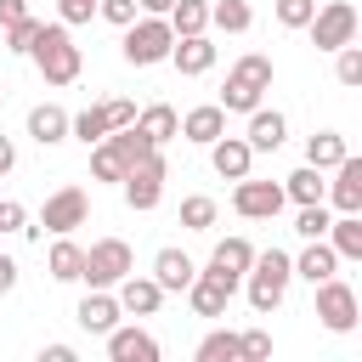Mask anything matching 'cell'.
Wrapping results in <instances>:
<instances>
[{
  "label": "cell",
  "mask_w": 362,
  "mask_h": 362,
  "mask_svg": "<svg viewBox=\"0 0 362 362\" xmlns=\"http://www.w3.org/2000/svg\"><path fill=\"white\" fill-rule=\"evenodd\" d=\"M266 90H272V57L243 51V57L232 62L226 85H221V107H226V113H249V107H260Z\"/></svg>",
  "instance_id": "cell-3"
},
{
  "label": "cell",
  "mask_w": 362,
  "mask_h": 362,
  "mask_svg": "<svg viewBox=\"0 0 362 362\" xmlns=\"http://www.w3.org/2000/svg\"><path fill=\"white\" fill-rule=\"evenodd\" d=\"M181 136H187L192 147H209L215 136H226V107H221V102H204V107L181 113Z\"/></svg>",
  "instance_id": "cell-21"
},
{
  "label": "cell",
  "mask_w": 362,
  "mask_h": 362,
  "mask_svg": "<svg viewBox=\"0 0 362 362\" xmlns=\"http://www.w3.org/2000/svg\"><path fill=\"white\" fill-rule=\"evenodd\" d=\"M96 17L113 23V28H124V23H136V0H96Z\"/></svg>",
  "instance_id": "cell-38"
},
{
  "label": "cell",
  "mask_w": 362,
  "mask_h": 362,
  "mask_svg": "<svg viewBox=\"0 0 362 362\" xmlns=\"http://www.w3.org/2000/svg\"><path fill=\"white\" fill-rule=\"evenodd\" d=\"M192 356H198V362H238V334H232V328H215V334L198 339Z\"/></svg>",
  "instance_id": "cell-33"
},
{
  "label": "cell",
  "mask_w": 362,
  "mask_h": 362,
  "mask_svg": "<svg viewBox=\"0 0 362 362\" xmlns=\"http://www.w3.org/2000/svg\"><path fill=\"white\" fill-rule=\"evenodd\" d=\"M85 215H90V198H85V187H57V192L45 198V209H40V215L23 226V238H34V243H40L45 232H51V238H62V232L85 226Z\"/></svg>",
  "instance_id": "cell-5"
},
{
  "label": "cell",
  "mask_w": 362,
  "mask_h": 362,
  "mask_svg": "<svg viewBox=\"0 0 362 362\" xmlns=\"http://www.w3.org/2000/svg\"><path fill=\"white\" fill-rule=\"evenodd\" d=\"M322 204L334 209V215H345V209H362V158H339L334 164V181H328V192H322Z\"/></svg>",
  "instance_id": "cell-14"
},
{
  "label": "cell",
  "mask_w": 362,
  "mask_h": 362,
  "mask_svg": "<svg viewBox=\"0 0 362 362\" xmlns=\"http://www.w3.org/2000/svg\"><path fill=\"white\" fill-rule=\"evenodd\" d=\"M124 272H136L130 243H124V238H96V243L85 249V272H79V283H90V288H113Z\"/></svg>",
  "instance_id": "cell-7"
},
{
  "label": "cell",
  "mask_w": 362,
  "mask_h": 362,
  "mask_svg": "<svg viewBox=\"0 0 362 362\" xmlns=\"http://www.w3.org/2000/svg\"><path fill=\"white\" fill-rule=\"evenodd\" d=\"M322 192H328V181H322L317 164H300L294 175H283V198L288 204H322Z\"/></svg>",
  "instance_id": "cell-28"
},
{
  "label": "cell",
  "mask_w": 362,
  "mask_h": 362,
  "mask_svg": "<svg viewBox=\"0 0 362 362\" xmlns=\"http://www.w3.org/2000/svg\"><path fill=\"white\" fill-rule=\"evenodd\" d=\"M45 272H51L57 283H79V272H85V249L62 232V238L51 243V255H45Z\"/></svg>",
  "instance_id": "cell-27"
},
{
  "label": "cell",
  "mask_w": 362,
  "mask_h": 362,
  "mask_svg": "<svg viewBox=\"0 0 362 362\" xmlns=\"http://www.w3.org/2000/svg\"><path fill=\"white\" fill-rule=\"evenodd\" d=\"M288 260H294V277H305V283H322V277L339 272V255H334L328 238H305V249L288 255Z\"/></svg>",
  "instance_id": "cell-19"
},
{
  "label": "cell",
  "mask_w": 362,
  "mask_h": 362,
  "mask_svg": "<svg viewBox=\"0 0 362 362\" xmlns=\"http://www.w3.org/2000/svg\"><path fill=\"white\" fill-rule=\"evenodd\" d=\"M113 288H119V305H124L130 317H153V311L164 305V288H158L153 277H136V272H124Z\"/></svg>",
  "instance_id": "cell-20"
},
{
  "label": "cell",
  "mask_w": 362,
  "mask_h": 362,
  "mask_svg": "<svg viewBox=\"0 0 362 362\" xmlns=\"http://www.w3.org/2000/svg\"><path fill=\"white\" fill-rule=\"evenodd\" d=\"M40 28H45V23H40L34 11H28V17H17L11 28H0V34H6V51H11V57H28V45L40 40Z\"/></svg>",
  "instance_id": "cell-34"
},
{
  "label": "cell",
  "mask_w": 362,
  "mask_h": 362,
  "mask_svg": "<svg viewBox=\"0 0 362 362\" xmlns=\"http://www.w3.org/2000/svg\"><path fill=\"white\" fill-rule=\"evenodd\" d=\"M288 283H294V260H288L283 249H255V260H249V272H243V294H249V305H255L260 317L283 305Z\"/></svg>",
  "instance_id": "cell-2"
},
{
  "label": "cell",
  "mask_w": 362,
  "mask_h": 362,
  "mask_svg": "<svg viewBox=\"0 0 362 362\" xmlns=\"http://www.w3.org/2000/svg\"><path fill=\"white\" fill-rule=\"evenodd\" d=\"M192 272H198V266H192L181 249H158V255H153V283H158L164 294H181V288L192 283Z\"/></svg>",
  "instance_id": "cell-23"
},
{
  "label": "cell",
  "mask_w": 362,
  "mask_h": 362,
  "mask_svg": "<svg viewBox=\"0 0 362 362\" xmlns=\"http://www.w3.org/2000/svg\"><path fill=\"white\" fill-rule=\"evenodd\" d=\"M136 124H141V136H147L153 147H164V141H175V136H181V113H175L170 102L141 107V113H136Z\"/></svg>",
  "instance_id": "cell-25"
},
{
  "label": "cell",
  "mask_w": 362,
  "mask_h": 362,
  "mask_svg": "<svg viewBox=\"0 0 362 362\" xmlns=\"http://www.w3.org/2000/svg\"><path fill=\"white\" fill-rule=\"evenodd\" d=\"M249 260H255V243H249V238H221V243H215V255H209V272H221V277H238V283H243Z\"/></svg>",
  "instance_id": "cell-26"
},
{
  "label": "cell",
  "mask_w": 362,
  "mask_h": 362,
  "mask_svg": "<svg viewBox=\"0 0 362 362\" xmlns=\"http://www.w3.org/2000/svg\"><path fill=\"white\" fill-rule=\"evenodd\" d=\"M322 238L334 243V255H339V260H362V209H345V215H334Z\"/></svg>",
  "instance_id": "cell-22"
},
{
  "label": "cell",
  "mask_w": 362,
  "mask_h": 362,
  "mask_svg": "<svg viewBox=\"0 0 362 362\" xmlns=\"http://www.w3.org/2000/svg\"><path fill=\"white\" fill-rule=\"evenodd\" d=\"M0 102H6V79H0Z\"/></svg>",
  "instance_id": "cell-47"
},
{
  "label": "cell",
  "mask_w": 362,
  "mask_h": 362,
  "mask_svg": "<svg viewBox=\"0 0 362 362\" xmlns=\"http://www.w3.org/2000/svg\"><path fill=\"white\" fill-rule=\"evenodd\" d=\"M164 181H170V164H164V153L153 147V153H141L130 170H124V181H119V192H124V204L130 209H158V198H164Z\"/></svg>",
  "instance_id": "cell-6"
},
{
  "label": "cell",
  "mask_w": 362,
  "mask_h": 362,
  "mask_svg": "<svg viewBox=\"0 0 362 362\" xmlns=\"http://www.w3.org/2000/svg\"><path fill=\"white\" fill-rule=\"evenodd\" d=\"M74 356H79L74 345H45V351H40V362H74Z\"/></svg>",
  "instance_id": "cell-45"
},
{
  "label": "cell",
  "mask_w": 362,
  "mask_h": 362,
  "mask_svg": "<svg viewBox=\"0 0 362 362\" xmlns=\"http://www.w3.org/2000/svg\"><path fill=\"white\" fill-rule=\"evenodd\" d=\"M17 272H23V266H17L11 255H0V294H11V288H17Z\"/></svg>",
  "instance_id": "cell-43"
},
{
  "label": "cell",
  "mask_w": 362,
  "mask_h": 362,
  "mask_svg": "<svg viewBox=\"0 0 362 362\" xmlns=\"http://www.w3.org/2000/svg\"><path fill=\"white\" fill-rule=\"evenodd\" d=\"M170 45H175V28L153 11H136V23H124V62L130 68H158L170 62Z\"/></svg>",
  "instance_id": "cell-4"
},
{
  "label": "cell",
  "mask_w": 362,
  "mask_h": 362,
  "mask_svg": "<svg viewBox=\"0 0 362 362\" xmlns=\"http://www.w3.org/2000/svg\"><path fill=\"white\" fill-rule=\"evenodd\" d=\"M102 339H107V356L113 362H158V339L147 328H136V322H113Z\"/></svg>",
  "instance_id": "cell-13"
},
{
  "label": "cell",
  "mask_w": 362,
  "mask_h": 362,
  "mask_svg": "<svg viewBox=\"0 0 362 362\" xmlns=\"http://www.w3.org/2000/svg\"><path fill=\"white\" fill-rule=\"evenodd\" d=\"M345 153H351V147H345V136H339V130H317V136H305V164H317L322 175H328Z\"/></svg>",
  "instance_id": "cell-29"
},
{
  "label": "cell",
  "mask_w": 362,
  "mask_h": 362,
  "mask_svg": "<svg viewBox=\"0 0 362 362\" xmlns=\"http://www.w3.org/2000/svg\"><path fill=\"white\" fill-rule=\"evenodd\" d=\"M170 62H175V74H209L215 68V45H209V34H175V45H170Z\"/></svg>",
  "instance_id": "cell-18"
},
{
  "label": "cell",
  "mask_w": 362,
  "mask_h": 362,
  "mask_svg": "<svg viewBox=\"0 0 362 362\" xmlns=\"http://www.w3.org/2000/svg\"><path fill=\"white\" fill-rule=\"evenodd\" d=\"M28 136H34L40 147H57V141H68V113H62L57 102H40V107H28Z\"/></svg>",
  "instance_id": "cell-24"
},
{
  "label": "cell",
  "mask_w": 362,
  "mask_h": 362,
  "mask_svg": "<svg viewBox=\"0 0 362 362\" xmlns=\"http://www.w3.org/2000/svg\"><path fill=\"white\" fill-rule=\"evenodd\" d=\"M305 34H311L317 51H339V45H351V40H356V6H351V0H328V6H317L311 23H305Z\"/></svg>",
  "instance_id": "cell-9"
},
{
  "label": "cell",
  "mask_w": 362,
  "mask_h": 362,
  "mask_svg": "<svg viewBox=\"0 0 362 362\" xmlns=\"http://www.w3.org/2000/svg\"><path fill=\"white\" fill-rule=\"evenodd\" d=\"M334 79H339L345 90H356V85H362V45H356V40L334 51Z\"/></svg>",
  "instance_id": "cell-35"
},
{
  "label": "cell",
  "mask_w": 362,
  "mask_h": 362,
  "mask_svg": "<svg viewBox=\"0 0 362 362\" xmlns=\"http://www.w3.org/2000/svg\"><path fill=\"white\" fill-rule=\"evenodd\" d=\"M238 356H255V362H260V356H272V334H266V328L238 334Z\"/></svg>",
  "instance_id": "cell-39"
},
{
  "label": "cell",
  "mask_w": 362,
  "mask_h": 362,
  "mask_svg": "<svg viewBox=\"0 0 362 362\" xmlns=\"http://www.w3.org/2000/svg\"><path fill=\"white\" fill-rule=\"evenodd\" d=\"M283 181H255V175H243L238 187H232V209L243 215V221H277L283 215Z\"/></svg>",
  "instance_id": "cell-11"
},
{
  "label": "cell",
  "mask_w": 362,
  "mask_h": 362,
  "mask_svg": "<svg viewBox=\"0 0 362 362\" xmlns=\"http://www.w3.org/2000/svg\"><path fill=\"white\" fill-rule=\"evenodd\" d=\"M243 141H249L255 153H277V147L288 141V119H283L277 107H249V130H243Z\"/></svg>",
  "instance_id": "cell-17"
},
{
  "label": "cell",
  "mask_w": 362,
  "mask_h": 362,
  "mask_svg": "<svg viewBox=\"0 0 362 362\" xmlns=\"http://www.w3.org/2000/svg\"><path fill=\"white\" fill-rule=\"evenodd\" d=\"M311 288H317V322H322L328 334H351V328L362 322V305H356V288H351V283L322 277V283H311Z\"/></svg>",
  "instance_id": "cell-8"
},
{
  "label": "cell",
  "mask_w": 362,
  "mask_h": 362,
  "mask_svg": "<svg viewBox=\"0 0 362 362\" xmlns=\"http://www.w3.org/2000/svg\"><path fill=\"white\" fill-rule=\"evenodd\" d=\"M170 6H175V0H136V11H153V17H164Z\"/></svg>",
  "instance_id": "cell-46"
},
{
  "label": "cell",
  "mask_w": 362,
  "mask_h": 362,
  "mask_svg": "<svg viewBox=\"0 0 362 362\" xmlns=\"http://www.w3.org/2000/svg\"><path fill=\"white\" fill-rule=\"evenodd\" d=\"M28 226V209L17 198H0V232H23Z\"/></svg>",
  "instance_id": "cell-41"
},
{
  "label": "cell",
  "mask_w": 362,
  "mask_h": 362,
  "mask_svg": "<svg viewBox=\"0 0 362 362\" xmlns=\"http://www.w3.org/2000/svg\"><path fill=\"white\" fill-rule=\"evenodd\" d=\"M311 11H317V0H277V23L283 28H305Z\"/></svg>",
  "instance_id": "cell-37"
},
{
  "label": "cell",
  "mask_w": 362,
  "mask_h": 362,
  "mask_svg": "<svg viewBox=\"0 0 362 362\" xmlns=\"http://www.w3.org/2000/svg\"><path fill=\"white\" fill-rule=\"evenodd\" d=\"M130 119H136V102L107 96V102H90L85 113H68V136H79V141L90 147V141H102L107 130H119V124H130Z\"/></svg>",
  "instance_id": "cell-10"
},
{
  "label": "cell",
  "mask_w": 362,
  "mask_h": 362,
  "mask_svg": "<svg viewBox=\"0 0 362 362\" xmlns=\"http://www.w3.org/2000/svg\"><path fill=\"white\" fill-rule=\"evenodd\" d=\"M215 215H221V204H215V198H204V192L181 198V226H187V232H209V226H215Z\"/></svg>",
  "instance_id": "cell-32"
},
{
  "label": "cell",
  "mask_w": 362,
  "mask_h": 362,
  "mask_svg": "<svg viewBox=\"0 0 362 362\" xmlns=\"http://www.w3.org/2000/svg\"><path fill=\"white\" fill-rule=\"evenodd\" d=\"M28 57H34V68H40V79H45V85H74V79L85 74V57H79V45H74L68 23H45V28H40V40L28 45Z\"/></svg>",
  "instance_id": "cell-1"
},
{
  "label": "cell",
  "mask_w": 362,
  "mask_h": 362,
  "mask_svg": "<svg viewBox=\"0 0 362 362\" xmlns=\"http://www.w3.org/2000/svg\"><path fill=\"white\" fill-rule=\"evenodd\" d=\"M74 317H79V328H85V334H107V328L124 317V305H119V294H113V288H90V294L74 305Z\"/></svg>",
  "instance_id": "cell-16"
},
{
  "label": "cell",
  "mask_w": 362,
  "mask_h": 362,
  "mask_svg": "<svg viewBox=\"0 0 362 362\" xmlns=\"http://www.w3.org/2000/svg\"><path fill=\"white\" fill-rule=\"evenodd\" d=\"M187 294V305H192V317H226V305H232V294H238V277H221V272H192V283L181 288Z\"/></svg>",
  "instance_id": "cell-12"
},
{
  "label": "cell",
  "mask_w": 362,
  "mask_h": 362,
  "mask_svg": "<svg viewBox=\"0 0 362 362\" xmlns=\"http://www.w3.org/2000/svg\"><path fill=\"white\" fill-rule=\"evenodd\" d=\"M57 17L74 28V23H90L96 17V0H57Z\"/></svg>",
  "instance_id": "cell-40"
},
{
  "label": "cell",
  "mask_w": 362,
  "mask_h": 362,
  "mask_svg": "<svg viewBox=\"0 0 362 362\" xmlns=\"http://www.w3.org/2000/svg\"><path fill=\"white\" fill-rule=\"evenodd\" d=\"M209 164H215L221 181H243L249 164H255V147H249L243 136H215V141H209Z\"/></svg>",
  "instance_id": "cell-15"
},
{
  "label": "cell",
  "mask_w": 362,
  "mask_h": 362,
  "mask_svg": "<svg viewBox=\"0 0 362 362\" xmlns=\"http://www.w3.org/2000/svg\"><path fill=\"white\" fill-rule=\"evenodd\" d=\"M328 221H334L328 204H294V232H300V238H322Z\"/></svg>",
  "instance_id": "cell-36"
},
{
  "label": "cell",
  "mask_w": 362,
  "mask_h": 362,
  "mask_svg": "<svg viewBox=\"0 0 362 362\" xmlns=\"http://www.w3.org/2000/svg\"><path fill=\"white\" fill-rule=\"evenodd\" d=\"M17 17H28V0H0V28H11Z\"/></svg>",
  "instance_id": "cell-42"
},
{
  "label": "cell",
  "mask_w": 362,
  "mask_h": 362,
  "mask_svg": "<svg viewBox=\"0 0 362 362\" xmlns=\"http://www.w3.org/2000/svg\"><path fill=\"white\" fill-rule=\"evenodd\" d=\"M164 23H170L175 34H209V0H175V6L164 11Z\"/></svg>",
  "instance_id": "cell-31"
},
{
  "label": "cell",
  "mask_w": 362,
  "mask_h": 362,
  "mask_svg": "<svg viewBox=\"0 0 362 362\" xmlns=\"http://www.w3.org/2000/svg\"><path fill=\"white\" fill-rule=\"evenodd\" d=\"M11 170H17V141L0 136V175H11Z\"/></svg>",
  "instance_id": "cell-44"
},
{
  "label": "cell",
  "mask_w": 362,
  "mask_h": 362,
  "mask_svg": "<svg viewBox=\"0 0 362 362\" xmlns=\"http://www.w3.org/2000/svg\"><path fill=\"white\" fill-rule=\"evenodd\" d=\"M249 23H255L249 0H209V28H221V34H249Z\"/></svg>",
  "instance_id": "cell-30"
}]
</instances>
